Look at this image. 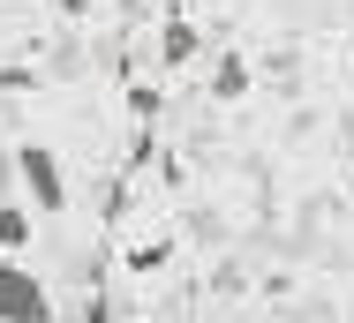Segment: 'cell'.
Segmentation results:
<instances>
[{"instance_id":"cell-3","label":"cell","mask_w":354,"mask_h":323,"mask_svg":"<svg viewBox=\"0 0 354 323\" xmlns=\"http://www.w3.org/2000/svg\"><path fill=\"white\" fill-rule=\"evenodd\" d=\"M23 241H30V211L23 203H0V256H15Z\"/></svg>"},{"instance_id":"cell-4","label":"cell","mask_w":354,"mask_h":323,"mask_svg":"<svg viewBox=\"0 0 354 323\" xmlns=\"http://www.w3.org/2000/svg\"><path fill=\"white\" fill-rule=\"evenodd\" d=\"M196 53V30L189 23H166V61H189Z\"/></svg>"},{"instance_id":"cell-2","label":"cell","mask_w":354,"mask_h":323,"mask_svg":"<svg viewBox=\"0 0 354 323\" xmlns=\"http://www.w3.org/2000/svg\"><path fill=\"white\" fill-rule=\"evenodd\" d=\"M15 181L30 188L38 211H61V203H68V173H61V158H53L46 143H23V150H15Z\"/></svg>"},{"instance_id":"cell-1","label":"cell","mask_w":354,"mask_h":323,"mask_svg":"<svg viewBox=\"0 0 354 323\" xmlns=\"http://www.w3.org/2000/svg\"><path fill=\"white\" fill-rule=\"evenodd\" d=\"M0 323H53V286L15 256H0Z\"/></svg>"}]
</instances>
